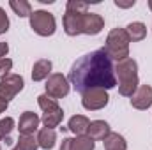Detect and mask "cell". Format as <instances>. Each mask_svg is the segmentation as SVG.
I'll list each match as a JSON object with an SVG mask.
<instances>
[{
    "mask_svg": "<svg viewBox=\"0 0 152 150\" xmlns=\"http://www.w3.org/2000/svg\"><path fill=\"white\" fill-rule=\"evenodd\" d=\"M69 83L80 94L92 88L110 90L117 87L115 66L104 48L80 57L69 71Z\"/></svg>",
    "mask_w": 152,
    "mask_h": 150,
    "instance_id": "1",
    "label": "cell"
},
{
    "mask_svg": "<svg viewBox=\"0 0 152 150\" xmlns=\"http://www.w3.org/2000/svg\"><path fill=\"white\" fill-rule=\"evenodd\" d=\"M115 76L118 78V94L124 97H131L138 87V64L134 58H126L117 62L115 66Z\"/></svg>",
    "mask_w": 152,
    "mask_h": 150,
    "instance_id": "2",
    "label": "cell"
},
{
    "mask_svg": "<svg viewBox=\"0 0 152 150\" xmlns=\"http://www.w3.org/2000/svg\"><path fill=\"white\" fill-rule=\"evenodd\" d=\"M129 36L126 28H113L104 42V51L110 55V58L115 62L129 58Z\"/></svg>",
    "mask_w": 152,
    "mask_h": 150,
    "instance_id": "3",
    "label": "cell"
},
{
    "mask_svg": "<svg viewBox=\"0 0 152 150\" xmlns=\"http://www.w3.org/2000/svg\"><path fill=\"white\" fill-rule=\"evenodd\" d=\"M30 28L41 36V37H50L55 34L57 30V21H55V16L48 11H34L30 14Z\"/></svg>",
    "mask_w": 152,
    "mask_h": 150,
    "instance_id": "4",
    "label": "cell"
},
{
    "mask_svg": "<svg viewBox=\"0 0 152 150\" xmlns=\"http://www.w3.org/2000/svg\"><path fill=\"white\" fill-rule=\"evenodd\" d=\"M25 87V81L20 74H9L0 81V103L9 104Z\"/></svg>",
    "mask_w": 152,
    "mask_h": 150,
    "instance_id": "5",
    "label": "cell"
},
{
    "mask_svg": "<svg viewBox=\"0 0 152 150\" xmlns=\"http://www.w3.org/2000/svg\"><path fill=\"white\" fill-rule=\"evenodd\" d=\"M110 103V95L104 88H92L81 94V106L88 111L103 110Z\"/></svg>",
    "mask_w": 152,
    "mask_h": 150,
    "instance_id": "6",
    "label": "cell"
},
{
    "mask_svg": "<svg viewBox=\"0 0 152 150\" xmlns=\"http://www.w3.org/2000/svg\"><path fill=\"white\" fill-rule=\"evenodd\" d=\"M46 94L53 99H62L69 94V88H71V83L62 73H55V74H50V78L46 79Z\"/></svg>",
    "mask_w": 152,
    "mask_h": 150,
    "instance_id": "7",
    "label": "cell"
},
{
    "mask_svg": "<svg viewBox=\"0 0 152 150\" xmlns=\"http://www.w3.org/2000/svg\"><path fill=\"white\" fill-rule=\"evenodd\" d=\"M104 28V20L101 14L96 12H83L81 14V34L97 36Z\"/></svg>",
    "mask_w": 152,
    "mask_h": 150,
    "instance_id": "8",
    "label": "cell"
},
{
    "mask_svg": "<svg viewBox=\"0 0 152 150\" xmlns=\"http://www.w3.org/2000/svg\"><path fill=\"white\" fill-rule=\"evenodd\" d=\"M131 106L136 110H149L152 106V87L151 85H140L138 90L131 95Z\"/></svg>",
    "mask_w": 152,
    "mask_h": 150,
    "instance_id": "9",
    "label": "cell"
},
{
    "mask_svg": "<svg viewBox=\"0 0 152 150\" xmlns=\"http://www.w3.org/2000/svg\"><path fill=\"white\" fill-rule=\"evenodd\" d=\"M39 122H41V118H39L34 111H23L21 117H20V122H18V131H20V134H23V136L34 134L39 129Z\"/></svg>",
    "mask_w": 152,
    "mask_h": 150,
    "instance_id": "10",
    "label": "cell"
},
{
    "mask_svg": "<svg viewBox=\"0 0 152 150\" xmlns=\"http://www.w3.org/2000/svg\"><path fill=\"white\" fill-rule=\"evenodd\" d=\"M96 143L88 136H76V138H64L60 150H94Z\"/></svg>",
    "mask_w": 152,
    "mask_h": 150,
    "instance_id": "11",
    "label": "cell"
},
{
    "mask_svg": "<svg viewBox=\"0 0 152 150\" xmlns=\"http://www.w3.org/2000/svg\"><path fill=\"white\" fill-rule=\"evenodd\" d=\"M110 133H112V131H110L108 122H104V120H94V122H90V125H88L87 136H88L90 140H94V141H99V140H104Z\"/></svg>",
    "mask_w": 152,
    "mask_h": 150,
    "instance_id": "12",
    "label": "cell"
},
{
    "mask_svg": "<svg viewBox=\"0 0 152 150\" xmlns=\"http://www.w3.org/2000/svg\"><path fill=\"white\" fill-rule=\"evenodd\" d=\"M88 125H90V120L85 117V115H75L69 118V131L76 134V136H87V131H88Z\"/></svg>",
    "mask_w": 152,
    "mask_h": 150,
    "instance_id": "13",
    "label": "cell"
},
{
    "mask_svg": "<svg viewBox=\"0 0 152 150\" xmlns=\"http://www.w3.org/2000/svg\"><path fill=\"white\" fill-rule=\"evenodd\" d=\"M37 143L41 149L44 150H51L57 143V133L55 129H48V127H42L39 129L37 133Z\"/></svg>",
    "mask_w": 152,
    "mask_h": 150,
    "instance_id": "14",
    "label": "cell"
},
{
    "mask_svg": "<svg viewBox=\"0 0 152 150\" xmlns=\"http://www.w3.org/2000/svg\"><path fill=\"white\" fill-rule=\"evenodd\" d=\"M62 118H64V111H62V108L58 106V108H55V110H50V111L42 113L41 122H42L44 127H48V129H55V127L60 125Z\"/></svg>",
    "mask_w": 152,
    "mask_h": 150,
    "instance_id": "15",
    "label": "cell"
},
{
    "mask_svg": "<svg viewBox=\"0 0 152 150\" xmlns=\"http://www.w3.org/2000/svg\"><path fill=\"white\" fill-rule=\"evenodd\" d=\"M50 73H51V62L42 58V60H37L32 67V79L34 81H42V79H48L50 78Z\"/></svg>",
    "mask_w": 152,
    "mask_h": 150,
    "instance_id": "16",
    "label": "cell"
},
{
    "mask_svg": "<svg viewBox=\"0 0 152 150\" xmlns=\"http://www.w3.org/2000/svg\"><path fill=\"white\" fill-rule=\"evenodd\" d=\"M103 145H104V150H127L126 138L118 133H110L103 140Z\"/></svg>",
    "mask_w": 152,
    "mask_h": 150,
    "instance_id": "17",
    "label": "cell"
},
{
    "mask_svg": "<svg viewBox=\"0 0 152 150\" xmlns=\"http://www.w3.org/2000/svg\"><path fill=\"white\" fill-rule=\"evenodd\" d=\"M126 32L129 36V41L133 42H138V41H143L147 37V27L142 23V21H133L126 27Z\"/></svg>",
    "mask_w": 152,
    "mask_h": 150,
    "instance_id": "18",
    "label": "cell"
},
{
    "mask_svg": "<svg viewBox=\"0 0 152 150\" xmlns=\"http://www.w3.org/2000/svg\"><path fill=\"white\" fill-rule=\"evenodd\" d=\"M9 5L20 18H27V16L30 18V14H32V5L27 0H11Z\"/></svg>",
    "mask_w": 152,
    "mask_h": 150,
    "instance_id": "19",
    "label": "cell"
},
{
    "mask_svg": "<svg viewBox=\"0 0 152 150\" xmlns=\"http://www.w3.org/2000/svg\"><path fill=\"white\" fill-rule=\"evenodd\" d=\"M14 129V118L11 117H5L0 120V140H5V143H11V138L9 134L12 133Z\"/></svg>",
    "mask_w": 152,
    "mask_h": 150,
    "instance_id": "20",
    "label": "cell"
},
{
    "mask_svg": "<svg viewBox=\"0 0 152 150\" xmlns=\"http://www.w3.org/2000/svg\"><path fill=\"white\" fill-rule=\"evenodd\" d=\"M16 147L21 149V150H37L39 149L37 138H34V134H30V136L20 134V138H18V141H16Z\"/></svg>",
    "mask_w": 152,
    "mask_h": 150,
    "instance_id": "21",
    "label": "cell"
},
{
    "mask_svg": "<svg viewBox=\"0 0 152 150\" xmlns=\"http://www.w3.org/2000/svg\"><path fill=\"white\" fill-rule=\"evenodd\" d=\"M37 104H39V108H41L42 111H50V110L58 108V101L53 99V97H50L48 94H41V95H39L37 97Z\"/></svg>",
    "mask_w": 152,
    "mask_h": 150,
    "instance_id": "22",
    "label": "cell"
},
{
    "mask_svg": "<svg viewBox=\"0 0 152 150\" xmlns=\"http://www.w3.org/2000/svg\"><path fill=\"white\" fill-rule=\"evenodd\" d=\"M66 11L67 12H88V2H83V0H69L67 5H66Z\"/></svg>",
    "mask_w": 152,
    "mask_h": 150,
    "instance_id": "23",
    "label": "cell"
},
{
    "mask_svg": "<svg viewBox=\"0 0 152 150\" xmlns=\"http://www.w3.org/2000/svg\"><path fill=\"white\" fill-rule=\"evenodd\" d=\"M11 69H12V60L11 58H0V79H4L5 76L11 74Z\"/></svg>",
    "mask_w": 152,
    "mask_h": 150,
    "instance_id": "24",
    "label": "cell"
},
{
    "mask_svg": "<svg viewBox=\"0 0 152 150\" xmlns=\"http://www.w3.org/2000/svg\"><path fill=\"white\" fill-rule=\"evenodd\" d=\"M9 30V18L5 14V11L0 7V34H5Z\"/></svg>",
    "mask_w": 152,
    "mask_h": 150,
    "instance_id": "25",
    "label": "cell"
},
{
    "mask_svg": "<svg viewBox=\"0 0 152 150\" xmlns=\"http://www.w3.org/2000/svg\"><path fill=\"white\" fill-rule=\"evenodd\" d=\"M136 2L134 0H129V2H120V0H115V5L117 7H122V9H127V7H133Z\"/></svg>",
    "mask_w": 152,
    "mask_h": 150,
    "instance_id": "26",
    "label": "cell"
},
{
    "mask_svg": "<svg viewBox=\"0 0 152 150\" xmlns=\"http://www.w3.org/2000/svg\"><path fill=\"white\" fill-rule=\"evenodd\" d=\"M7 53H9V46H7V42H0V58H5Z\"/></svg>",
    "mask_w": 152,
    "mask_h": 150,
    "instance_id": "27",
    "label": "cell"
},
{
    "mask_svg": "<svg viewBox=\"0 0 152 150\" xmlns=\"http://www.w3.org/2000/svg\"><path fill=\"white\" fill-rule=\"evenodd\" d=\"M7 110V104H4V103H0V113H4Z\"/></svg>",
    "mask_w": 152,
    "mask_h": 150,
    "instance_id": "28",
    "label": "cell"
},
{
    "mask_svg": "<svg viewBox=\"0 0 152 150\" xmlns=\"http://www.w3.org/2000/svg\"><path fill=\"white\" fill-rule=\"evenodd\" d=\"M149 9L152 11V0H149Z\"/></svg>",
    "mask_w": 152,
    "mask_h": 150,
    "instance_id": "29",
    "label": "cell"
},
{
    "mask_svg": "<svg viewBox=\"0 0 152 150\" xmlns=\"http://www.w3.org/2000/svg\"><path fill=\"white\" fill-rule=\"evenodd\" d=\"M12 150H21V149H18V147H14V149H12Z\"/></svg>",
    "mask_w": 152,
    "mask_h": 150,
    "instance_id": "30",
    "label": "cell"
}]
</instances>
